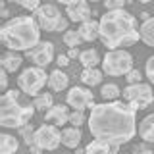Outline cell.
Masks as SVG:
<instances>
[{
  "label": "cell",
  "instance_id": "obj_1",
  "mask_svg": "<svg viewBox=\"0 0 154 154\" xmlns=\"http://www.w3.org/2000/svg\"><path fill=\"white\" fill-rule=\"evenodd\" d=\"M135 112L129 102L119 100H106L102 104L91 106L89 116V129L94 139H104L108 143L119 144L129 143L137 133V119Z\"/></svg>",
  "mask_w": 154,
  "mask_h": 154
},
{
  "label": "cell",
  "instance_id": "obj_2",
  "mask_svg": "<svg viewBox=\"0 0 154 154\" xmlns=\"http://www.w3.org/2000/svg\"><path fill=\"white\" fill-rule=\"evenodd\" d=\"M100 41L108 50L131 46L141 38L137 19L125 10H108L100 17Z\"/></svg>",
  "mask_w": 154,
  "mask_h": 154
},
{
  "label": "cell",
  "instance_id": "obj_3",
  "mask_svg": "<svg viewBox=\"0 0 154 154\" xmlns=\"http://www.w3.org/2000/svg\"><path fill=\"white\" fill-rule=\"evenodd\" d=\"M41 31L37 19L31 16H17L8 19L0 29V38L8 50H31L37 42H41Z\"/></svg>",
  "mask_w": 154,
  "mask_h": 154
},
{
  "label": "cell",
  "instance_id": "obj_4",
  "mask_svg": "<svg viewBox=\"0 0 154 154\" xmlns=\"http://www.w3.org/2000/svg\"><path fill=\"white\" fill-rule=\"evenodd\" d=\"M35 110V104L19 102V93L16 89L6 91L0 96V125L8 129H19L31 122Z\"/></svg>",
  "mask_w": 154,
  "mask_h": 154
},
{
  "label": "cell",
  "instance_id": "obj_5",
  "mask_svg": "<svg viewBox=\"0 0 154 154\" xmlns=\"http://www.w3.org/2000/svg\"><path fill=\"white\" fill-rule=\"evenodd\" d=\"M35 19L42 31H50V33L67 31V23H69V19L62 16V12L54 4H42L38 10H35Z\"/></svg>",
  "mask_w": 154,
  "mask_h": 154
},
{
  "label": "cell",
  "instance_id": "obj_6",
  "mask_svg": "<svg viewBox=\"0 0 154 154\" xmlns=\"http://www.w3.org/2000/svg\"><path fill=\"white\" fill-rule=\"evenodd\" d=\"M133 69V56L123 48H116V50H108L102 60V71L106 75H127Z\"/></svg>",
  "mask_w": 154,
  "mask_h": 154
},
{
  "label": "cell",
  "instance_id": "obj_7",
  "mask_svg": "<svg viewBox=\"0 0 154 154\" xmlns=\"http://www.w3.org/2000/svg\"><path fill=\"white\" fill-rule=\"evenodd\" d=\"M46 83H48V75H46L45 67H38V66L23 69L21 75L17 77L19 89H21L25 94H29V96H37Z\"/></svg>",
  "mask_w": 154,
  "mask_h": 154
},
{
  "label": "cell",
  "instance_id": "obj_8",
  "mask_svg": "<svg viewBox=\"0 0 154 154\" xmlns=\"http://www.w3.org/2000/svg\"><path fill=\"white\" fill-rule=\"evenodd\" d=\"M123 98L127 100L133 108L141 110L146 108V106L152 104L154 100V93H152V87L146 83H135V85H127L123 89Z\"/></svg>",
  "mask_w": 154,
  "mask_h": 154
},
{
  "label": "cell",
  "instance_id": "obj_9",
  "mask_svg": "<svg viewBox=\"0 0 154 154\" xmlns=\"http://www.w3.org/2000/svg\"><path fill=\"white\" fill-rule=\"evenodd\" d=\"M62 143V131H58V125H41L35 129L33 144L41 146L42 150H56Z\"/></svg>",
  "mask_w": 154,
  "mask_h": 154
},
{
  "label": "cell",
  "instance_id": "obj_10",
  "mask_svg": "<svg viewBox=\"0 0 154 154\" xmlns=\"http://www.w3.org/2000/svg\"><path fill=\"white\" fill-rule=\"evenodd\" d=\"M27 58L38 67H46L54 60V45L50 41H41L37 42L31 50H27Z\"/></svg>",
  "mask_w": 154,
  "mask_h": 154
},
{
  "label": "cell",
  "instance_id": "obj_11",
  "mask_svg": "<svg viewBox=\"0 0 154 154\" xmlns=\"http://www.w3.org/2000/svg\"><path fill=\"white\" fill-rule=\"evenodd\" d=\"M66 102L73 110H81V112H83L85 108H89V106L94 104V96L87 87H73V89H69V93H67Z\"/></svg>",
  "mask_w": 154,
  "mask_h": 154
},
{
  "label": "cell",
  "instance_id": "obj_12",
  "mask_svg": "<svg viewBox=\"0 0 154 154\" xmlns=\"http://www.w3.org/2000/svg\"><path fill=\"white\" fill-rule=\"evenodd\" d=\"M66 16L69 21H75V23H83V21H89L93 19V12H91V6L87 0H79L75 4H69L66 8Z\"/></svg>",
  "mask_w": 154,
  "mask_h": 154
},
{
  "label": "cell",
  "instance_id": "obj_13",
  "mask_svg": "<svg viewBox=\"0 0 154 154\" xmlns=\"http://www.w3.org/2000/svg\"><path fill=\"white\" fill-rule=\"evenodd\" d=\"M69 110H67V106L66 104H52L50 108L45 112V118H46V122L48 123H52V125H66V123H69Z\"/></svg>",
  "mask_w": 154,
  "mask_h": 154
},
{
  "label": "cell",
  "instance_id": "obj_14",
  "mask_svg": "<svg viewBox=\"0 0 154 154\" xmlns=\"http://www.w3.org/2000/svg\"><path fill=\"white\" fill-rule=\"evenodd\" d=\"M119 144L108 143L104 139H94L85 146V154H118Z\"/></svg>",
  "mask_w": 154,
  "mask_h": 154
},
{
  "label": "cell",
  "instance_id": "obj_15",
  "mask_svg": "<svg viewBox=\"0 0 154 154\" xmlns=\"http://www.w3.org/2000/svg\"><path fill=\"white\" fill-rule=\"evenodd\" d=\"M79 35L83 37L85 42H93L94 38H100V23L94 21V19H89V21H83L79 25Z\"/></svg>",
  "mask_w": 154,
  "mask_h": 154
},
{
  "label": "cell",
  "instance_id": "obj_16",
  "mask_svg": "<svg viewBox=\"0 0 154 154\" xmlns=\"http://www.w3.org/2000/svg\"><path fill=\"white\" fill-rule=\"evenodd\" d=\"M81 139H83V135H81V129L75 127V125H71V127H66L64 131H62V144L67 148H77L81 143Z\"/></svg>",
  "mask_w": 154,
  "mask_h": 154
},
{
  "label": "cell",
  "instance_id": "obj_17",
  "mask_svg": "<svg viewBox=\"0 0 154 154\" xmlns=\"http://www.w3.org/2000/svg\"><path fill=\"white\" fill-rule=\"evenodd\" d=\"M67 85H69V77H67L62 69H54L50 75H48V87H50L52 91H56V93L67 89Z\"/></svg>",
  "mask_w": 154,
  "mask_h": 154
},
{
  "label": "cell",
  "instance_id": "obj_18",
  "mask_svg": "<svg viewBox=\"0 0 154 154\" xmlns=\"http://www.w3.org/2000/svg\"><path fill=\"white\" fill-rule=\"evenodd\" d=\"M139 135L144 143H154V114H148L139 123Z\"/></svg>",
  "mask_w": 154,
  "mask_h": 154
},
{
  "label": "cell",
  "instance_id": "obj_19",
  "mask_svg": "<svg viewBox=\"0 0 154 154\" xmlns=\"http://www.w3.org/2000/svg\"><path fill=\"white\" fill-rule=\"evenodd\" d=\"M102 75H104V71L96 69V67H85L83 73H81V81L87 87H96L102 83Z\"/></svg>",
  "mask_w": 154,
  "mask_h": 154
},
{
  "label": "cell",
  "instance_id": "obj_20",
  "mask_svg": "<svg viewBox=\"0 0 154 154\" xmlns=\"http://www.w3.org/2000/svg\"><path fill=\"white\" fill-rule=\"evenodd\" d=\"M19 148V143L14 135H0V154H16Z\"/></svg>",
  "mask_w": 154,
  "mask_h": 154
},
{
  "label": "cell",
  "instance_id": "obj_21",
  "mask_svg": "<svg viewBox=\"0 0 154 154\" xmlns=\"http://www.w3.org/2000/svg\"><path fill=\"white\" fill-rule=\"evenodd\" d=\"M139 33H141V41L144 42V45L154 46V17H148L146 21H143Z\"/></svg>",
  "mask_w": 154,
  "mask_h": 154
},
{
  "label": "cell",
  "instance_id": "obj_22",
  "mask_svg": "<svg viewBox=\"0 0 154 154\" xmlns=\"http://www.w3.org/2000/svg\"><path fill=\"white\" fill-rule=\"evenodd\" d=\"M79 62L83 67H96V64H102V60H100L98 52L94 50V48H87V50H81L79 54Z\"/></svg>",
  "mask_w": 154,
  "mask_h": 154
},
{
  "label": "cell",
  "instance_id": "obj_23",
  "mask_svg": "<svg viewBox=\"0 0 154 154\" xmlns=\"http://www.w3.org/2000/svg\"><path fill=\"white\" fill-rule=\"evenodd\" d=\"M21 56H17L14 50L6 52V54H2V69L6 71H16L19 69V66H21Z\"/></svg>",
  "mask_w": 154,
  "mask_h": 154
},
{
  "label": "cell",
  "instance_id": "obj_24",
  "mask_svg": "<svg viewBox=\"0 0 154 154\" xmlns=\"http://www.w3.org/2000/svg\"><path fill=\"white\" fill-rule=\"evenodd\" d=\"M33 104H35L37 110H41V112H46L48 108H50L52 104H54V98H52L50 93H38L35 96V100H33Z\"/></svg>",
  "mask_w": 154,
  "mask_h": 154
},
{
  "label": "cell",
  "instance_id": "obj_25",
  "mask_svg": "<svg viewBox=\"0 0 154 154\" xmlns=\"http://www.w3.org/2000/svg\"><path fill=\"white\" fill-rule=\"evenodd\" d=\"M62 38H64V45L69 46V48H77V46H81V42H85L83 37L79 35V31H73V29L64 31V37Z\"/></svg>",
  "mask_w": 154,
  "mask_h": 154
},
{
  "label": "cell",
  "instance_id": "obj_26",
  "mask_svg": "<svg viewBox=\"0 0 154 154\" xmlns=\"http://www.w3.org/2000/svg\"><path fill=\"white\" fill-rule=\"evenodd\" d=\"M119 94H122V91H119V87L116 83H106V85H102V89H100V96H102L104 100H118Z\"/></svg>",
  "mask_w": 154,
  "mask_h": 154
},
{
  "label": "cell",
  "instance_id": "obj_27",
  "mask_svg": "<svg viewBox=\"0 0 154 154\" xmlns=\"http://www.w3.org/2000/svg\"><path fill=\"white\" fill-rule=\"evenodd\" d=\"M21 129V137H23V141H25L27 146H31L33 144V135H35V127H33L31 123H27V125H23V127H19Z\"/></svg>",
  "mask_w": 154,
  "mask_h": 154
},
{
  "label": "cell",
  "instance_id": "obj_28",
  "mask_svg": "<svg viewBox=\"0 0 154 154\" xmlns=\"http://www.w3.org/2000/svg\"><path fill=\"white\" fill-rule=\"evenodd\" d=\"M12 2L19 4V6L25 8V10H31V12H35V10L41 8V0H12Z\"/></svg>",
  "mask_w": 154,
  "mask_h": 154
},
{
  "label": "cell",
  "instance_id": "obj_29",
  "mask_svg": "<svg viewBox=\"0 0 154 154\" xmlns=\"http://www.w3.org/2000/svg\"><path fill=\"white\" fill-rule=\"evenodd\" d=\"M69 123L75 125V127H81V125L85 123V114L81 112V110H73L69 116Z\"/></svg>",
  "mask_w": 154,
  "mask_h": 154
},
{
  "label": "cell",
  "instance_id": "obj_30",
  "mask_svg": "<svg viewBox=\"0 0 154 154\" xmlns=\"http://www.w3.org/2000/svg\"><path fill=\"white\" fill-rule=\"evenodd\" d=\"M125 79H127V85H135V83H141L143 75H141L139 69H131L127 75H125Z\"/></svg>",
  "mask_w": 154,
  "mask_h": 154
},
{
  "label": "cell",
  "instance_id": "obj_31",
  "mask_svg": "<svg viewBox=\"0 0 154 154\" xmlns=\"http://www.w3.org/2000/svg\"><path fill=\"white\" fill-rule=\"evenodd\" d=\"M106 10H123L125 0H102Z\"/></svg>",
  "mask_w": 154,
  "mask_h": 154
},
{
  "label": "cell",
  "instance_id": "obj_32",
  "mask_svg": "<svg viewBox=\"0 0 154 154\" xmlns=\"http://www.w3.org/2000/svg\"><path fill=\"white\" fill-rule=\"evenodd\" d=\"M144 71H146V77L150 79V83H154V56H150L146 60V67H144Z\"/></svg>",
  "mask_w": 154,
  "mask_h": 154
},
{
  "label": "cell",
  "instance_id": "obj_33",
  "mask_svg": "<svg viewBox=\"0 0 154 154\" xmlns=\"http://www.w3.org/2000/svg\"><path fill=\"white\" fill-rule=\"evenodd\" d=\"M133 154H154V152L150 150V146L144 143V144H137V146H133Z\"/></svg>",
  "mask_w": 154,
  "mask_h": 154
},
{
  "label": "cell",
  "instance_id": "obj_34",
  "mask_svg": "<svg viewBox=\"0 0 154 154\" xmlns=\"http://www.w3.org/2000/svg\"><path fill=\"white\" fill-rule=\"evenodd\" d=\"M56 62H58V66H60V67H66L67 64H69V56H66V54H60Z\"/></svg>",
  "mask_w": 154,
  "mask_h": 154
},
{
  "label": "cell",
  "instance_id": "obj_35",
  "mask_svg": "<svg viewBox=\"0 0 154 154\" xmlns=\"http://www.w3.org/2000/svg\"><path fill=\"white\" fill-rule=\"evenodd\" d=\"M8 71L6 69H2V73H0V87H2L4 91H6V87H8Z\"/></svg>",
  "mask_w": 154,
  "mask_h": 154
},
{
  "label": "cell",
  "instance_id": "obj_36",
  "mask_svg": "<svg viewBox=\"0 0 154 154\" xmlns=\"http://www.w3.org/2000/svg\"><path fill=\"white\" fill-rule=\"evenodd\" d=\"M79 54H81V52H79V48H69V52H67L69 60H71V58H79Z\"/></svg>",
  "mask_w": 154,
  "mask_h": 154
},
{
  "label": "cell",
  "instance_id": "obj_37",
  "mask_svg": "<svg viewBox=\"0 0 154 154\" xmlns=\"http://www.w3.org/2000/svg\"><path fill=\"white\" fill-rule=\"evenodd\" d=\"M29 148H31V154H41V152H42V148L37 146V144H31Z\"/></svg>",
  "mask_w": 154,
  "mask_h": 154
},
{
  "label": "cell",
  "instance_id": "obj_38",
  "mask_svg": "<svg viewBox=\"0 0 154 154\" xmlns=\"http://www.w3.org/2000/svg\"><path fill=\"white\" fill-rule=\"evenodd\" d=\"M58 2H62V4H66V6H69V4H75V2H79V0H58Z\"/></svg>",
  "mask_w": 154,
  "mask_h": 154
},
{
  "label": "cell",
  "instance_id": "obj_39",
  "mask_svg": "<svg viewBox=\"0 0 154 154\" xmlns=\"http://www.w3.org/2000/svg\"><path fill=\"white\" fill-rule=\"evenodd\" d=\"M148 17H150V14H146V12H143V14H141V19H143V21H146Z\"/></svg>",
  "mask_w": 154,
  "mask_h": 154
},
{
  "label": "cell",
  "instance_id": "obj_40",
  "mask_svg": "<svg viewBox=\"0 0 154 154\" xmlns=\"http://www.w3.org/2000/svg\"><path fill=\"white\" fill-rule=\"evenodd\" d=\"M75 154H85V150H81V148H77V150H75Z\"/></svg>",
  "mask_w": 154,
  "mask_h": 154
},
{
  "label": "cell",
  "instance_id": "obj_41",
  "mask_svg": "<svg viewBox=\"0 0 154 154\" xmlns=\"http://www.w3.org/2000/svg\"><path fill=\"white\" fill-rule=\"evenodd\" d=\"M139 2H143V4H148V2H152V0H139Z\"/></svg>",
  "mask_w": 154,
  "mask_h": 154
},
{
  "label": "cell",
  "instance_id": "obj_42",
  "mask_svg": "<svg viewBox=\"0 0 154 154\" xmlns=\"http://www.w3.org/2000/svg\"><path fill=\"white\" fill-rule=\"evenodd\" d=\"M91 2H98V0H91Z\"/></svg>",
  "mask_w": 154,
  "mask_h": 154
}]
</instances>
